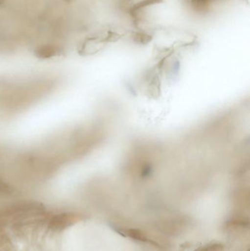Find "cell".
<instances>
[{
  "label": "cell",
  "mask_w": 250,
  "mask_h": 251,
  "mask_svg": "<svg viewBox=\"0 0 250 251\" xmlns=\"http://www.w3.org/2000/svg\"><path fill=\"white\" fill-rule=\"evenodd\" d=\"M197 2L202 3L204 2V1H207V0H195Z\"/></svg>",
  "instance_id": "obj_4"
},
{
  "label": "cell",
  "mask_w": 250,
  "mask_h": 251,
  "mask_svg": "<svg viewBox=\"0 0 250 251\" xmlns=\"http://www.w3.org/2000/svg\"><path fill=\"white\" fill-rule=\"evenodd\" d=\"M162 1V0H142L139 1L137 4H135L132 9L135 10H138L139 9L143 8V7H147V6L151 5V4H157Z\"/></svg>",
  "instance_id": "obj_2"
},
{
  "label": "cell",
  "mask_w": 250,
  "mask_h": 251,
  "mask_svg": "<svg viewBox=\"0 0 250 251\" xmlns=\"http://www.w3.org/2000/svg\"><path fill=\"white\" fill-rule=\"evenodd\" d=\"M136 40H139V42L145 44L146 42L151 41V38L148 35H145L144 33H138L136 35Z\"/></svg>",
  "instance_id": "obj_3"
},
{
  "label": "cell",
  "mask_w": 250,
  "mask_h": 251,
  "mask_svg": "<svg viewBox=\"0 0 250 251\" xmlns=\"http://www.w3.org/2000/svg\"><path fill=\"white\" fill-rule=\"evenodd\" d=\"M84 215L82 213L74 211H48L44 218L42 228H45L49 232H61L82 221Z\"/></svg>",
  "instance_id": "obj_1"
}]
</instances>
